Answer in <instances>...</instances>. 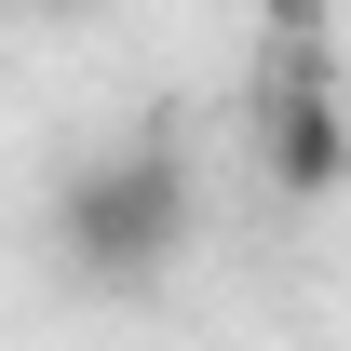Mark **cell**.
<instances>
[{
	"mask_svg": "<svg viewBox=\"0 0 351 351\" xmlns=\"http://www.w3.org/2000/svg\"><path fill=\"white\" fill-rule=\"evenodd\" d=\"M176 230H189V162H176L162 135L122 149V162H95L82 189H68V243H82V270H108V284H149Z\"/></svg>",
	"mask_w": 351,
	"mask_h": 351,
	"instance_id": "cell-1",
	"label": "cell"
}]
</instances>
